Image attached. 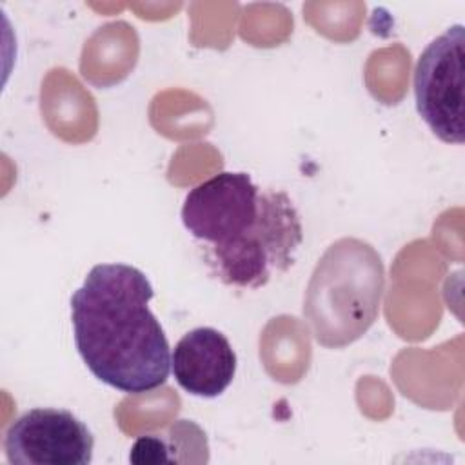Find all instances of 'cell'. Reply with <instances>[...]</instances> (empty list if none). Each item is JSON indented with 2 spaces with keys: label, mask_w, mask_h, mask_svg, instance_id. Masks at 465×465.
<instances>
[{
  "label": "cell",
  "mask_w": 465,
  "mask_h": 465,
  "mask_svg": "<svg viewBox=\"0 0 465 465\" xmlns=\"http://www.w3.org/2000/svg\"><path fill=\"white\" fill-rule=\"evenodd\" d=\"M236 352L223 332L214 327H196L183 334L171 352V371L176 383L198 398H216L232 383Z\"/></svg>",
  "instance_id": "cell-7"
},
{
  "label": "cell",
  "mask_w": 465,
  "mask_h": 465,
  "mask_svg": "<svg viewBox=\"0 0 465 465\" xmlns=\"http://www.w3.org/2000/svg\"><path fill=\"white\" fill-rule=\"evenodd\" d=\"M262 193L247 173L222 171L185 194L183 227L205 245V252L229 247L256 223Z\"/></svg>",
  "instance_id": "cell-5"
},
{
  "label": "cell",
  "mask_w": 465,
  "mask_h": 465,
  "mask_svg": "<svg viewBox=\"0 0 465 465\" xmlns=\"http://www.w3.org/2000/svg\"><path fill=\"white\" fill-rule=\"evenodd\" d=\"M149 278L127 263H98L71 296L74 345L102 383L142 394L163 385L171 372L167 336L149 307Z\"/></svg>",
  "instance_id": "cell-1"
},
{
  "label": "cell",
  "mask_w": 465,
  "mask_h": 465,
  "mask_svg": "<svg viewBox=\"0 0 465 465\" xmlns=\"http://www.w3.org/2000/svg\"><path fill=\"white\" fill-rule=\"evenodd\" d=\"M94 438L71 411L36 407L16 418L4 438L9 463L20 465H87L93 461Z\"/></svg>",
  "instance_id": "cell-6"
},
{
  "label": "cell",
  "mask_w": 465,
  "mask_h": 465,
  "mask_svg": "<svg viewBox=\"0 0 465 465\" xmlns=\"http://www.w3.org/2000/svg\"><path fill=\"white\" fill-rule=\"evenodd\" d=\"M383 289V262L371 243L341 238L329 245L303 300V316L314 340L341 349L361 338L378 318Z\"/></svg>",
  "instance_id": "cell-2"
},
{
  "label": "cell",
  "mask_w": 465,
  "mask_h": 465,
  "mask_svg": "<svg viewBox=\"0 0 465 465\" xmlns=\"http://www.w3.org/2000/svg\"><path fill=\"white\" fill-rule=\"evenodd\" d=\"M465 31L450 25L420 54L414 67L416 111L445 143H463V58Z\"/></svg>",
  "instance_id": "cell-4"
},
{
  "label": "cell",
  "mask_w": 465,
  "mask_h": 465,
  "mask_svg": "<svg viewBox=\"0 0 465 465\" xmlns=\"http://www.w3.org/2000/svg\"><path fill=\"white\" fill-rule=\"evenodd\" d=\"M302 242V218L291 196L280 189H263L252 229L232 245L205 252V258L225 285L258 289L292 267Z\"/></svg>",
  "instance_id": "cell-3"
}]
</instances>
